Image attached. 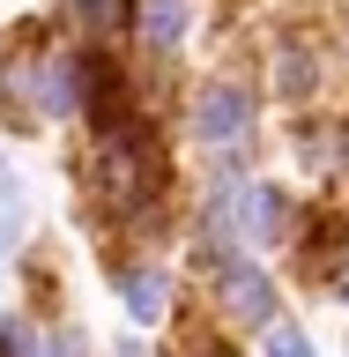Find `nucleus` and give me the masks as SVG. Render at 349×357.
Here are the masks:
<instances>
[{
    "instance_id": "obj_11",
    "label": "nucleus",
    "mask_w": 349,
    "mask_h": 357,
    "mask_svg": "<svg viewBox=\"0 0 349 357\" xmlns=\"http://www.w3.org/2000/svg\"><path fill=\"white\" fill-rule=\"evenodd\" d=\"M267 357H312V342L297 328H283V320H267Z\"/></svg>"
},
{
    "instance_id": "obj_10",
    "label": "nucleus",
    "mask_w": 349,
    "mask_h": 357,
    "mask_svg": "<svg viewBox=\"0 0 349 357\" xmlns=\"http://www.w3.org/2000/svg\"><path fill=\"white\" fill-rule=\"evenodd\" d=\"M275 82H283V97H305V89H312V60H305V52H283Z\"/></svg>"
},
{
    "instance_id": "obj_3",
    "label": "nucleus",
    "mask_w": 349,
    "mask_h": 357,
    "mask_svg": "<svg viewBox=\"0 0 349 357\" xmlns=\"http://www.w3.org/2000/svg\"><path fill=\"white\" fill-rule=\"evenodd\" d=\"M253 231V178H216V194H208V216H201V238L216 245H238Z\"/></svg>"
},
{
    "instance_id": "obj_1",
    "label": "nucleus",
    "mask_w": 349,
    "mask_h": 357,
    "mask_svg": "<svg viewBox=\"0 0 349 357\" xmlns=\"http://www.w3.org/2000/svg\"><path fill=\"white\" fill-rule=\"evenodd\" d=\"M156 186H164V156L141 127H111L104 149H97V194L111 201V216H134V208H149Z\"/></svg>"
},
{
    "instance_id": "obj_2",
    "label": "nucleus",
    "mask_w": 349,
    "mask_h": 357,
    "mask_svg": "<svg viewBox=\"0 0 349 357\" xmlns=\"http://www.w3.org/2000/svg\"><path fill=\"white\" fill-rule=\"evenodd\" d=\"M245 127H253V97H245L238 82H208L194 105V134L201 142H245Z\"/></svg>"
},
{
    "instance_id": "obj_4",
    "label": "nucleus",
    "mask_w": 349,
    "mask_h": 357,
    "mask_svg": "<svg viewBox=\"0 0 349 357\" xmlns=\"http://www.w3.org/2000/svg\"><path fill=\"white\" fill-rule=\"evenodd\" d=\"M342 245H349V223L334 216V208H320V216L305 223V253H297V268H305V275H334V268H342Z\"/></svg>"
},
{
    "instance_id": "obj_7",
    "label": "nucleus",
    "mask_w": 349,
    "mask_h": 357,
    "mask_svg": "<svg viewBox=\"0 0 349 357\" xmlns=\"http://www.w3.org/2000/svg\"><path fill=\"white\" fill-rule=\"evenodd\" d=\"M119 290H127V312H134V320H156V312L171 305V290H164V275H149V268H134V275H119Z\"/></svg>"
},
{
    "instance_id": "obj_8",
    "label": "nucleus",
    "mask_w": 349,
    "mask_h": 357,
    "mask_svg": "<svg viewBox=\"0 0 349 357\" xmlns=\"http://www.w3.org/2000/svg\"><path fill=\"white\" fill-rule=\"evenodd\" d=\"M141 30H149V45H178L186 8H178V0H149V8H141Z\"/></svg>"
},
{
    "instance_id": "obj_12",
    "label": "nucleus",
    "mask_w": 349,
    "mask_h": 357,
    "mask_svg": "<svg viewBox=\"0 0 349 357\" xmlns=\"http://www.w3.org/2000/svg\"><path fill=\"white\" fill-rule=\"evenodd\" d=\"M0 357H38V342H30L22 320H0Z\"/></svg>"
},
{
    "instance_id": "obj_9",
    "label": "nucleus",
    "mask_w": 349,
    "mask_h": 357,
    "mask_svg": "<svg viewBox=\"0 0 349 357\" xmlns=\"http://www.w3.org/2000/svg\"><path fill=\"white\" fill-rule=\"evenodd\" d=\"M75 15H82V30H127V15H134V0H75Z\"/></svg>"
},
{
    "instance_id": "obj_6",
    "label": "nucleus",
    "mask_w": 349,
    "mask_h": 357,
    "mask_svg": "<svg viewBox=\"0 0 349 357\" xmlns=\"http://www.w3.org/2000/svg\"><path fill=\"white\" fill-rule=\"evenodd\" d=\"M253 245H283L290 238V194L283 186H261L253 178V231H245Z\"/></svg>"
},
{
    "instance_id": "obj_5",
    "label": "nucleus",
    "mask_w": 349,
    "mask_h": 357,
    "mask_svg": "<svg viewBox=\"0 0 349 357\" xmlns=\"http://www.w3.org/2000/svg\"><path fill=\"white\" fill-rule=\"evenodd\" d=\"M223 312L231 320H267L275 312V283L261 268H223Z\"/></svg>"
}]
</instances>
